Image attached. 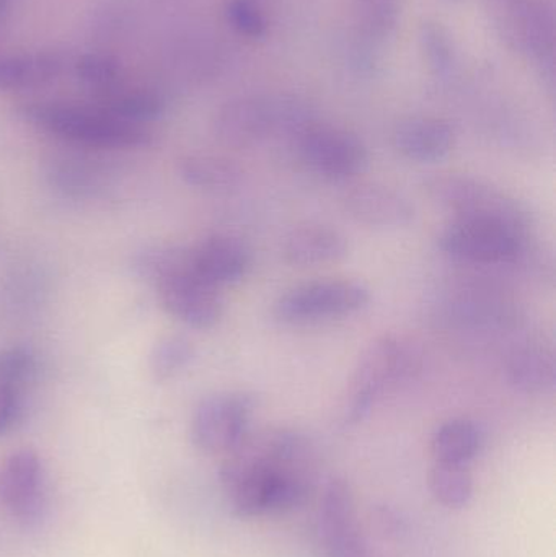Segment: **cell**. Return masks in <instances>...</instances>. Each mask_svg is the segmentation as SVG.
Returning <instances> with one entry per match:
<instances>
[{"mask_svg": "<svg viewBox=\"0 0 556 557\" xmlns=\"http://www.w3.org/2000/svg\"><path fill=\"white\" fill-rule=\"evenodd\" d=\"M417 366L411 347L400 337L385 334L372 341L358 359L343 406L346 424L368 418L385 393L400 385Z\"/></svg>", "mask_w": 556, "mask_h": 557, "instance_id": "obj_4", "label": "cell"}, {"mask_svg": "<svg viewBox=\"0 0 556 557\" xmlns=\"http://www.w3.org/2000/svg\"><path fill=\"white\" fill-rule=\"evenodd\" d=\"M23 414V392L0 385V437L9 434Z\"/></svg>", "mask_w": 556, "mask_h": 557, "instance_id": "obj_31", "label": "cell"}, {"mask_svg": "<svg viewBox=\"0 0 556 557\" xmlns=\"http://www.w3.org/2000/svg\"><path fill=\"white\" fill-rule=\"evenodd\" d=\"M428 196L459 219L498 222L524 235L529 225L526 209L502 189L460 173H441L424 183Z\"/></svg>", "mask_w": 556, "mask_h": 557, "instance_id": "obj_5", "label": "cell"}, {"mask_svg": "<svg viewBox=\"0 0 556 557\" xmlns=\"http://www.w3.org/2000/svg\"><path fill=\"white\" fill-rule=\"evenodd\" d=\"M64 59L55 52H28V54L0 58V90H28L41 87L61 75Z\"/></svg>", "mask_w": 556, "mask_h": 557, "instance_id": "obj_19", "label": "cell"}, {"mask_svg": "<svg viewBox=\"0 0 556 557\" xmlns=\"http://www.w3.org/2000/svg\"><path fill=\"white\" fill-rule=\"evenodd\" d=\"M225 499L244 519L280 516L306 504L317 483L309 438L291 429L248 434L221 468Z\"/></svg>", "mask_w": 556, "mask_h": 557, "instance_id": "obj_1", "label": "cell"}, {"mask_svg": "<svg viewBox=\"0 0 556 557\" xmlns=\"http://www.w3.org/2000/svg\"><path fill=\"white\" fill-rule=\"evenodd\" d=\"M304 162L323 178L349 180L368 165V149L356 134L325 124H310L299 136Z\"/></svg>", "mask_w": 556, "mask_h": 557, "instance_id": "obj_10", "label": "cell"}, {"mask_svg": "<svg viewBox=\"0 0 556 557\" xmlns=\"http://www.w3.org/2000/svg\"><path fill=\"white\" fill-rule=\"evenodd\" d=\"M195 359V346L185 336H169L159 341L150 352L149 367L159 382L175 379Z\"/></svg>", "mask_w": 556, "mask_h": 557, "instance_id": "obj_27", "label": "cell"}, {"mask_svg": "<svg viewBox=\"0 0 556 557\" xmlns=\"http://www.w3.org/2000/svg\"><path fill=\"white\" fill-rule=\"evenodd\" d=\"M22 120L45 133L84 146L103 149H139L152 136L136 124L114 120L97 107L67 103H28L18 108Z\"/></svg>", "mask_w": 556, "mask_h": 557, "instance_id": "obj_2", "label": "cell"}, {"mask_svg": "<svg viewBox=\"0 0 556 557\" xmlns=\"http://www.w3.org/2000/svg\"><path fill=\"white\" fill-rule=\"evenodd\" d=\"M392 143L405 159L434 163L446 159L454 149L456 134L447 121L437 117H410L392 134Z\"/></svg>", "mask_w": 556, "mask_h": 557, "instance_id": "obj_16", "label": "cell"}, {"mask_svg": "<svg viewBox=\"0 0 556 557\" xmlns=\"http://www.w3.org/2000/svg\"><path fill=\"white\" fill-rule=\"evenodd\" d=\"M485 435L472 419L456 418L444 422L431 437L434 463L469 467L482 450Z\"/></svg>", "mask_w": 556, "mask_h": 557, "instance_id": "obj_18", "label": "cell"}, {"mask_svg": "<svg viewBox=\"0 0 556 557\" xmlns=\"http://www.w3.org/2000/svg\"><path fill=\"white\" fill-rule=\"evenodd\" d=\"M180 176L202 191H228L240 185L242 169L232 160L218 156H189L180 162Z\"/></svg>", "mask_w": 556, "mask_h": 557, "instance_id": "obj_22", "label": "cell"}, {"mask_svg": "<svg viewBox=\"0 0 556 557\" xmlns=\"http://www.w3.org/2000/svg\"><path fill=\"white\" fill-rule=\"evenodd\" d=\"M428 484L437 503L449 509H460L473 496V478L469 467L434 463L428 474Z\"/></svg>", "mask_w": 556, "mask_h": 557, "instance_id": "obj_24", "label": "cell"}, {"mask_svg": "<svg viewBox=\"0 0 556 557\" xmlns=\"http://www.w3.org/2000/svg\"><path fill=\"white\" fill-rule=\"evenodd\" d=\"M46 473L41 458L28 448L0 461V507L20 523H33L45 512Z\"/></svg>", "mask_w": 556, "mask_h": 557, "instance_id": "obj_11", "label": "cell"}, {"mask_svg": "<svg viewBox=\"0 0 556 557\" xmlns=\"http://www.w3.org/2000/svg\"><path fill=\"white\" fill-rule=\"evenodd\" d=\"M255 399L247 393L206 396L191 419V438L205 454L228 455L250 434Z\"/></svg>", "mask_w": 556, "mask_h": 557, "instance_id": "obj_8", "label": "cell"}, {"mask_svg": "<svg viewBox=\"0 0 556 557\" xmlns=\"http://www.w3.org/2000/svg\"><path fill=\"white\" fill-rule=\"evenodd\" d=\"M371 300V292L361 282L323 278L307 282L281 295L273 313L286 324L317 323L358 313Z\"/></svg>", "mask_w": 556, "mask_h": 557, "instance_id": "obj_7", "label": "cell"}, {"mask_svg": "<svg viewBox=\"0 0 556 557\" xmlns=\"http://www.w3.org/2000/svg\"><path fill=\"white\" fill-rule=\"evenodd\" d=\"M166 313L196 330L215 326L222 317L218 288L196 276L195 270L163 278L157 284Z\"/></svg>", "mask_w": 556, "mask_h": 557, "instance_id": "obj_13", "label": "cell"}, {"mask_svg": "<svg viewBox=\"0 0 556 557\" xmlns=\"http://www.w3.org/2000/svg\"><path fill=\"white\" fill-rule=\"evenodd\" d=\"M225 16L232 28L242 36L258 39L267 35V20L257 0H228Z\"/></svg>", "mask_w": 556, "mask_h": 557, "instance_id": "obj_30", "label": "cell"}, {"mask_svg": "<svg viewBox=\"0 0 556 557\" xmlns=\"http://www.w3.org/2000/svg\"><path fill=\"white\" fill-rule=\"evenodd\" d=\"M75 74L88 87L101 91L118 87L121 77V65L116 59L100 52H88L75 64Z\"/></svg>", "mask_w": 556, "mask_h": 557, "instance_id": "obj_29", "label": "cell"}, {"mask_svg": "<svg viewBox=\"0 0 556 557\" xmlns=\"http://www.w3.org/2000/svg\"><path fill=\"white\" fill-rule=\"evenodd\" d=\"M95 107L110 114L114 120L143 126L159 120L165 111V101L159 94L144 88L114 87L98 94Z\"/></svg>", "mask_w": 556, "mask_h": 557, "instance_id": "obj_21", "label": "cell"}, {"mask_svg": "<svg viewBox=\"0 0 556 557\" xmlns=\"http://www.w3.org/2000/svg\"><path fill=\"white\" fill-rule=\"evenodd\" d=\"M38 362L32 350L22 346L0 349V385L23 392L35 380Z\"/></svg>", "mask_w": 556, "mask_h": 557, "instance_id": "obj_28", "label": "cell"}, {"mask_svg": "<svg viewBox=\"0 0 556 557\" xmlns=\"http://www.w3.org/2000/svg\"><path fill=\"white\" fill-rule=\"evenodd\" d=\"M509 383L528 395L554 392L556 382L555 357L542 346H528L516 350L506 366Z\"/></svg>", "mask_w": 556, "mask_h": 557, "instance_id": "obj_20", "label": "cell"}, {"mask_svg": "<svg viewBox=\"0 0 556 557\" xmlns=\"http://www.w3.org/2000/svg\"><path fill=\"white\" fill-rule=\"evenodd\" d=\"M134 270L157 285L163 278L193 270L191 250L182 247L146 248L134 258Z\"/></svg>", "mask_w": 556, "mask_h": 557, "instance_id": "obj_25", "label": "cell"}, {"mask_svg": "<svg viewBox=\"0 0 556 557\" xmlns=\"http://www.w3.org/2000/svg\"><path fill=\"white\" fill-rule=\"evenodd\" d=\"M348 242L335 228L323 224H304L284 238V260L294 267L309 268L336 263L348 255Z\"/></svg>", "mask_w": 556, "mask_h": 557, "instance_id": "obj_17", "label": "cell"}, {"mask_svg": "<svg viewBox=\"0 0 556 557\" xmlns=\"http://www.w3.org/2000/svg\"><path fill=\"white\" fill-rule=\"evenodd\" d=\"M355 2L356 39L378 48L394 35L400 20V0H353Z\"/></svg>", "mask_w": 556, "mask_h": 557, "instance_id": "obj_23", "label": "cell"}, {"mask_svg": "<svg viewBox=\"0 0 556 557\" xmlns=\"http://www.w3.org/2000/svg\"><path fill=\"white\" fill-rule=\"evenodd\" d=\"M7 7H9V0H0V15L5 12Z\"/></svg>", "mask_w": 556, "mask_h": 557, "instance_id": "obj_32", "label": "cell"}, {"mask_svg": "<svg viewBox=\"0 0 556 557\" xmlns=\"http://www.w3.org/2000/svg\"><path fill=\"white\" fill-rule=\"evenodd\" d=\"M524 235L498 222L459 219L447 224L437 245L447 257L477 264L508 263L518 257Z\"/></svg>", "mask_w": 556, "mask_h": 557, "instance_id": "obj_9", "label": "cell"}, {"mask_svg": "<svg viewBox=\"0 0 556 557\" xmlns=\"http://www.w3.org/2000/svg\"><path fill=\"white\" fill-rule=\"evenodd\" d=\"M319 533L325 557H371L346 481L332 480L326 484L320 500Z\"/></svg>", "mask_w": 556, "mask_h": 557, "instance_id": "obj_12", "label": "cell"}, {"mask_svg": "<svg viewBox=\"0 0 556 557\" xmlns=\"http://www.w3.org/2000/svg\"><path fill=\"white\" fill-rule=\"evenodd\" d=\"M312 123L309 108L294 97H240L214 117V133L235 149L255 146L274 134H300Z\"/></svg>", "mask_w": 556, "mask_h": 557, "instance_id": "obj_3", "label": "cell"}, {"mask_svg": "<svg viewBox=\"0 0 556 557\" xmlns=\"http://www.w3.org/2000/svg\"><path fill=\"white\" fill-rule=\"evenodd\" d=\"M343 205L356 222L372 228H405L415 221L410 199L379 183H361L349 189Z\"/></svg>", "mask_w": 556, "mask_h": 557, "instance_id": "obj_14", "label": "cell"}, {"mask_svg": "<svg viewBox=\"0 0 556 557\" xmlns=\"http://www.w3.org/2000/svg\"><path fill=\"white\" fill-rule=\"evenodd\" d=\"M420 46L430 71L437 78L453 77L457 65L456 46L443 23L427 20L420 26Z\"/></svg>", "mask_w": 556, "mask_h": 557, "instance_id": "obj_26", "label": "cell"}, {"mask_svg": "<svg viewBox=\"0 0 556 557\" xmlns=\"http://www.w3.org/2000/svg\"><path fill=\"white\" fill-rule=\"evenodd\" d=\"M193 270L206 284L219 288L247 276L251 255L240 238L212 235L191 250Z\"/></svg>", "mask_w": 556, "mask_h": 557, "instance_id": "obj_15", "label": "cell"}, {"mask_svg": "<svg viewBox=\"0 0 556 557\" xmlns=\"http://www.w3.org/2000/svg\"><path fill=\"white\" fill-rule=\"evenodd\" d=\"M496 35L508 48L539 64H554L555 18L545 0H485Z\"/></svg>", "mask_w": 556, "mask_h": 557, "instance_id": "obj_6", "label": "cell"}]
</instances>
